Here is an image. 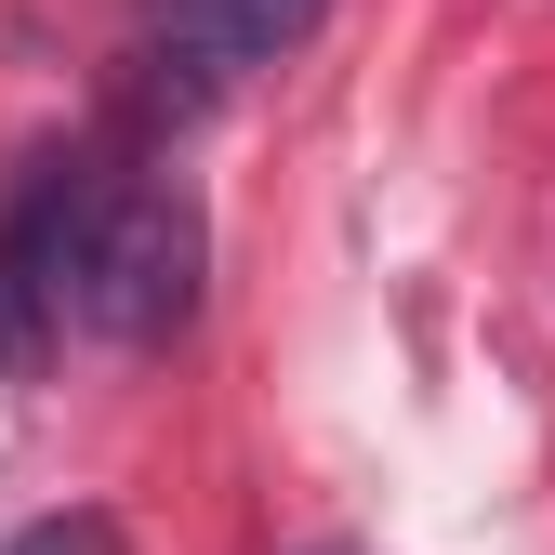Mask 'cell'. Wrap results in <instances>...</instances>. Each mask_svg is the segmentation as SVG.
I'll return each mask as SVG.
<instances>
[{
  "instance_id": "2",
  "label": "cell",
  "mask_w": 555,
  "mask_h": 555,
  "mask_svg": "<svg viewBox=\"0 0 555 555\" xmlns=\"http://www.w3.org/2000/svg\"><path fill=\"white\" fill-rule=\"evenodd\" d=\"M198 264H212V225H198L185 185H119L106 225H93V278H80V318L119 344H172L198 318Z\"/></svg>"
},
{
  "instance_id": "3",
  "label": "cell",
  "mask_w": 555,
  "mask_h": 555,
  "mask_svg": "<svg viewBox=\"0 0 555 555\" xmlns=\"http://www.w3.org/2000/svg\"><path fill=\"white\" fill-rule=\"evenodd\" d=\"M305 14H318V0H172V27L146 40V106H172V119L212 106L238 66H264Z\"/></svg>"
},
{
  "instance_id": "4",
  "label": "cell",
  "mask_w": 555,
  "mask_h": 555,
  "mask_svg": "<svg viewBox=\"0 0 555 555\" xmlns=\"http://www.w3.org/2000/svg\"><path fill=\"white\" fill-rule=\"evenodd\" d=\"M0 555H119V516H93V503H80V516H27Z\"/></svg>"
},
{
  "instance_id": "1",
  "label": "cell",
  "mask_w": 555,
  "mask_h": 555,
  "mask_svg": "<svg viewBox=\"0 0 555 555\" xmlns=\"http://www.w3.org/2000/svg\"><path fill=\"white\" fill-rule=\"evenodd\" d=\"M106 172L93 159H27L14 198H0V371H40L53 358V331L66 305H80V278H93V225H106Z\"/></svg>"
}]
</instances>
